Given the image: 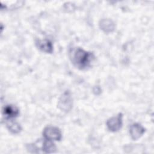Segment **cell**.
<instances>
[{
  "label": "cell",
  "mask_w": 154,
  "mask_h": 154,
  "mask_svg": "<svg viewBox=\"0 0 154 154\" xmlns=\"http://www.w3.org/2000/svg\"><path fill=\"white\" fill-rule=\"evenodd\" d=\"M7 126L10 131L14 134L19 133L21 131V126L20 125L16 122H14L12 120L7 123Z\"/></svg>",
  "instance_id": "9"
},
{
  "label": "cell",
  "mask_w": 154,
  "mask_h": 154,
  "mask_svg": "<svg viewBox=\"0 0 154 154\" xmlns=\"http://www.w3.org/2000/svg\"><path fill=\"white\" fill-rule=\"evenodd\" d=\"M100 28L105 32H109L114 29V25L111 20H103L100 23Z\"/></svg>",
  "instance_id": "10"
},
{
  "label": "cell",
  "mask_w": 154,
  "mask_h": 154,
  "mask_svg": "<svg viewBox=\"0 0 154 154\" xmlns=\"http://www.w3.org/2000/svg\"><path fill=\"white\" fill-rule=\"evenodd\" d=\"M45 139L49 140L60 141L62 138L61 131L57 127L48 126L45 128L43 132Z\"/></svg>",
  "instance_id": "2"
},
{
  "label": "cell",
  "mask_w": 154,
  "mask_h": 154,
  "mask_svg": "<svg viewBox=\"0 0 154 154\" xmlns=\"http://www.w3.org/2000/svg\"><path fill=\"white\" fill-rule=\"evenodd\" d=\"M58 106L64 111H69L72 105V99L69 92H65L61 97L58 102Z\"/></svg>",
  "instance_id": "4"
},
{
  "label": "cell",
  "mask_w": 154,
  "mask_h": 154,
  "mask_svg": "<svg viewBox=\"0 0 154 154\" xmlns=\"http://www.w3.org/2000/svg\"><path fill=\"white\" fill-rule=\"evenodd\" d=\"M145 131L144 128L140 124L134 123L132 125L129 129V133L131 138L134 140H137L141 137Z\"/></svg>",
  "instance_id": "5"
},
{
  "label": "cell",
  "mask_w": 154,
  "mask_h": 154,
  "mask_svg": "<svg viewBox=\"0 0 154 154\" xmlns=\"http://www.w3.org/2000/svg\"><path fill=\"white\" fill-rule=\"evenodd\" d=\"M122 114L119 113L118 116L112 117L108 120L106 125L108 129L112 132L119 131L122 126Z\"/></svg>",
  "instance_id": "3"
},
{
  "label": "cell",
  "mask_w": 154,
  "mask_h": 154,
  "mask_svg": "<svg viewBox=\"0 0 154 154\" xmlns=\"http://www.w3.org/2000/svg\"><path fill=\"white\" fill-rule=\"evenodd\" d=\"M37 47L43 52L51 53L53 51L52 43L48 40H37L36 41Z\"/></svg>",
  "instance_id": "7"
},
{
  "label": "cell",
  "mask_w": 154,
  "mask_h": 154,
  "mask_svg": "<svg viewBox=\"0 0 154 154\" xmlns=\"http://www.w3.org/2000/svg\"><path fill=\"white\" fill-rule=\"evenodd\" d=\"M69 54L73 64L81 69L89 67L93 58V55L91 53L78 48L72 49Z\"/></svg>",
  "instance_id": "1"
},
{
  "label": "cell",
  "mask_w": 154,
  "mask_h": 154,
  "mask_svg": "<svg viewBox=\"0 0 154 154\" xmlns=\"http://www.w3.org/2000/svg\"><path fill=\"white\" fill-rule=\"evenodd\" d=\"M56 150V146L52 140L45 139L43 143V151L45 153H53Z\"/></svg>",
  "instance_id": "8"
},
{
  "label": "cell",
  "mask_w": 154,
  "mask_h": 154,
  "mask_svg": "<svg viewBox=\"0 0 154 154\" xmlns=\"http://www.w3.org/2000/svg\"><path fill=\"white\" fill-rule=\"evenodd\" d=\"M19 111L18 108L11 105H6L3 109V114L6 119H10L14 118L19 115Z\"/></svg>",
  "instance_id": "6"
}]
</instances>
